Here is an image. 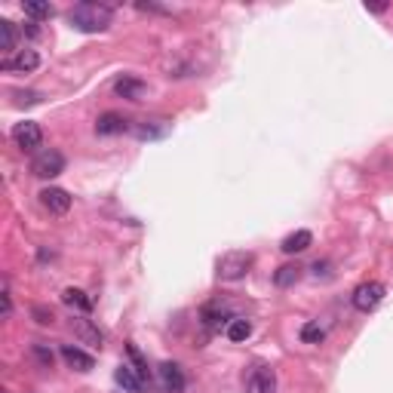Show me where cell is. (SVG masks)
Listing matches in <instances>:
<instances>
[{"label": "cell", "instance_id": "6da1fadb", "mask_svg": "<svg viewBox=\"0 0 393 393\" xmlns=\"http://www.w3.org/2000/svg\"><path fill=\"white\" fill-rule=\"evenodd\" d=\"M111 15H114V10H111L108 4L83 0V4L68 10V22L77 31H83V34H102V31H108V25H111Z\"/></svg>", "mask_w": 393, "mask_h": 393}, {"label": "cell", "instance_id": "7a4b0ae2", "mask_svg": "<svg viewBox=\"0 0 393 393\" xmlns=\"http://www.w3.org/2000/svg\"><path fill=\"white\" fill-rule=\"evenodd\" d=\"M252 264H255L252 252H224L219 264H215V274H219V280H224V283H237V280H243L249 274Z\"/></svg>", "mask_w": 393, "mask_h": 393}, {"label": "cell", "instance_id": "3957f363", "mask_svg": "<svg viewBox=\"0 0 393 393\" xmlns=\"http://www.w3.org/2000/svg\"><path fill=\"white\" fill-rule=\"evenodd\" d=\"M384 295H387V289L378 280H368V283H359L354 289V295H350V301H354V308L359 314H372L375 308L384 301Z\"/></svg>", "mask_w": 393, "mask_h": 393}, {"label": "cell", "instance_id": "277c9868", "mask_svg": "<svg viewBox=\"0 0 393 393\" xmlns=\"http://www.w3.org/2000/svg\"><path fill=\"white\" fill-rule=\"evenodd\" d=\"M31 172H34L37 179H55V175L65 172V154L55 148L40 151V154L31 160Z\"/></svg>", "mask_w": 393, "mask_h": 393}, {"label": "cell", "instance_id": "5b68a950", "mask_svg": "<svg viewBox=\"0 0 393 393\" xmlns=\"http://www.w3.org/2000/svg\"><path fill=\"white\" fill-rule=\"evenodd\" d=\"M13 142H15V148H22V151H37L40 144H43V130H40L34 120L15 123L13 126Z\"/></svg>", "mask_w": 393, "mask_h": 393}, {"label": "cell", "instance_id": "8992f818", "mask_svg": "<svg viewBox=\"0 0 393 393\" xmlns=\"http://www.w3.org/2000/svg\"><path fill=\"white\" fill-rule=\"evenodd\" d=\"M71 332L77 335L83 344H90V347H105V332H102L99 326L92 323V319H86V317H74L71 319Z\"/></svg>", "mask_w": 393, "mask_h": 393}, {"label": "cell", "instance_id": "52a82bcc", "mask_svg": "<svg viewBox=\"0 0 393 393\" xmlns=\"http://www.w3.org/2000/svg\"><path fill=\"white\" fill-rule=\"evenodd\" d=\"M249 393H277V375L270 366H255L249 381H246Z\"/></svg>", "mask_w": 393, "mask_h": 393}, {"label": "cell", "instance_id": "ba28073f", "mask_svg": "<svg viewBox=\"0 0 393 393\" xmlns=\"http://www.w3.org/2000/svg\"><path fill=\"white\" fill-rule=\"evenodd\" d=\"M4 71H15V74H31V71L40 68V55L37 50H19L13 59H4Z\"/></svg>", "mask_w": 393, "mask_h": 393}, {"label": "cell", "instance_id": "9c48e42d", "mask_svg": "<svg viewBox=\"0 0 393 393\" xmlns=\"http://www.w3.org/2000/svg\"><path fill=\"white\" fill-rule=\"evenodd\" d=\"M40 203H43V209L53 215H65L71 209V197H68V191H62V188H43L40 191Z\"/></svg>", "mask_w": 393, "mask_h": 393}, {"label": "cell", "instance_id": "30bf717a", "mask_svg": "<svg viewBox=\"0 0 393 393\" xmlns=\"http://www.w3.org/2000/svg\"><path fill=\"white\" fill-rule=\"evenodd\" d=\"M114 92L120 99H130V102H142L144 92H148V86H144V80L132 77V74H123L114 80Z\"/></svg>", "mask_w": 393, "mask_h": 393}, {"label": "cell", "instance_id": "8fae6325", "mask_svg": "<svg viewBox=\"0 0 393 393\" xmlns=\"http://www.w3.org/2000/svg\"><path fill=\"white\" fill-rule=\"evenodd\" d=\"M160 384L163 393H184V372L179 363H163L160 366Z\"/></svg>", "mask_w": 393, "mask_h": 393}, {"label": "cell", "instance_id": "7c38bea8", "mask_svg": "<svg viewBox=\"0 0 393 393\" xmlns=\"http://www.w3.org/2000/svg\"><path fill=\"white\" fill-rule=\"evenodd\" d=\"M130 130V120L123 114H117V111H105L99 120H95V132L99 135H120Z\"/></svg>", "mask_w": 393, "mask_h": 393}, {"label": "cell", "instance_id": "4fadbf2b", "mask_svg": "<svg viewBox=\"0 0 393 393\" xmlns=\"http://www.w3.org/2000/svg\"><path fill=\"white\" fill-rule=\"evenodd\" d=\"M62 359L68 363V368H74V372H92L95 359L86 354V350L74 347V344H62Z\"/></svg>", "mask_w": 393, "mask_h": 393}, {"label": "cell", "instance_id": "5bb4252c", "mask_svg": "<svg viewBox=\"0 0 393 393\" xmlns=\"http://www.w3.org/2000/svg\"><path fill=\"white\" fill-rule=\"evenodd\" d=\"M310 246H314V234H310V230H295V234H289L283 243H280V249L286 255H298L304 249H310Z\"/></svg>", "mask_w": 393, "mask_h": 393}, {"label": "cell", "instance_id": "9a60e30c", "mask_svg": "<svg viewBox=\"0 0 393 393\" xmlns=\"http://www.w3.org/2000/svg\"><path fill=\"white\" fill-rule=\"evenodd\" d=\"M114 381L120 384V387H123L126 393H139L142 387H144V381H142V375L135 372L132 366H120L117 372H114Z\"/></svg>", "mask_w": 393, "mask_h": 393}, {"label": "cell", "instance_id": "2e32d148", "mask_svg": "<svg viewBox=\"0 0 393 393\" xmlns=\"http://www.w3.org/2000/svg\"><path fill=\"white\" fill-rule=\"evenodd\" d=\"M166 132H170V120H142V123L135 126V135H139V139H163Z\"/></svg>", "mask_w": 393, "mask_h": 393}, {"label": "cell", "instance_id": "e0dca14e", "mask_svg": "<svg viewBox=\"0 0 393 393\" xmlns=\"http://www.w3.org/2000/svg\"><path fill=\"white\" fill-rule=\"evenodd\" d=\"M62 301H65L68 308H77V310H83V314H90V310H92V298H90V295H86V292H83V289H74V286H71V289H65V292H62Z\"/></svg>", "mask_w": 393, "mask_h": 393}, {"label": "cell", "instance_id": "ac0fdd59", "mask_svg": "<svg viewBox=\"0 0 393 393\" xmlns=\"http://www.w3.org/2000/svg\"><path fill=\"white\" fill-rule=\"evenodd\" d=\"M301 270H304V268H298V264H283V268H277L274 283H277L280 289L295 286V283H298V280H301Z\"/></svg>", "mask_w": 393, "mask_h": 393}, {"label": "cell", "instance_id": "d6986e66", "mask_svg": "<svg viewBox=\"0 0 393 393\" xmlns=\"http://www.w3.org/2000/svg\"><path fill=\"white\" fill-rule=\"evenodd\" d=\"M22 10H25V15H31V22H43V19H53L55 15V6L40 4V0H28V4H22Z\"/></svg>", "mask_w": 393, "mask_h": 393}, {"label": "cell", "instance_id": "ffe728a7", "mask_svg": "<svg viewBox=\"0 0 393 393\" xmlns=\"http://www.w3.org/2000/svg\"><path fill=\"white\" fill-rule=\"evenodd\" d=\"M0 50L4 53L15 50V25L10 19H0Z\"/></svg>", "mask_w": 393, "mask_h": 393}, {"label": "cell", "instance_id": "44dd1931", "mask_svg": "<svg viewBox=\"0 0 393 393\" xmlns=\"http://www.w3.org/2000/svg\"><path fill=\"white\" fill-rule=\"evenodd\" d=\"M249 335H252V323H249V319H243V317H237L234 323L228 326V338L230 341H246Z\"/></svg>", "mask_w": 393, "mask_h": 393}, {"label": "cell", "instance_id": "7402d4cb", "mask_svg": "<svg viewBox=\"0 0 393 393\" xmlns=\"http://www.w3.org/2000/svg\"><path fill=\"white\" fill-rule=\"evenodd\" d=\"M323 338H326V329L319 323H304L301 326V341L304 344H319Z\"/></svg>", "mask_w": 393, "mask_h": 393}, {"label": "cell", "instance_id": "603a6c76", "mask_svg": "<svg viewBox=\"0 0 393 393\" xmlns=\"http://www.w3.org/2000/svg\"><path fill=\"white\" fill-rule=\"evenodd\" d=\"M31 354H34V359H37V363L40 366H43V368H53V350L50 347H46V344L43 341H37V344H31Z\"/></svg>", "mask_w": 393, "mask_h": 393}, {"label": "cell", "instance_id": "cb8c5ba5", "mask_svg": "<svg viewBox=\"0 0 393 393\" xmlns=\"http://www.w3.org/2000/svg\"><path fill=\"white\" fill-rule=\"evenodd\" d=\"M126 350H130L132 363H135V372H139V375H142V381L148 384V381H151V372H148V363H144V359H142V354H139V347H135V344H130V347H126Z\"/></svg>", "mask_w": 393, "mask_h": 393}, {"label": "cell", "instance_id": "d4e9b609", "mask_svg": "<svg viewBox=\"0 0 393 393\" xmlns=\"http://www.w3.org/2000/svg\"><path fill=\"white\" fill-rule=\"evenodd\" d=\"M31 314L37 317L40 326H53V323H55V314H53L50 308H40V304H34V308H31Z\"/></svg>", "mask_w": 393, "mask_h": 393}, {"label": "cell", "instance_id": "484cf974", "mask_svg": "<svg viewBox=\"0 0 393 393\" xmlns=\"http://www.w3.org/2000/svg\"><path fill=\"white\" fill-rule=\"evenodd\" d=\"M13 314V295H10V283H4V317L10 319Z\"/></svg>", "mask_w": 393, "mask_h": 393}, {"label": "cell", "instance_id": "4316f807", "mask_svg": "<svg viewBox=\"0 0 393 393\" xmlns=\"http://www.w3.org/2000/svg\"><path fill=\"white\" fill-rule=\"evenodd\" d=\"M25 34H28V37H40V28H37V22H25Z\"/></svg>", "mask_w": 393, "mask_h": 393}, {"label": "cell", "instance_id": "83f0119b", "mask_svg": "<svg viewBox=\"0 0 393 393\" xmlns=\"http://www.w3.org/2000/svg\"><path fill=\"white\" fill-rule=\"evenodd\" d=\"M366 10L368 13H384V10H387V4H366Z\"/></svg>", "mask_w": 393, "mask_h": 393}]
</instances>
